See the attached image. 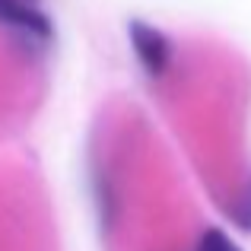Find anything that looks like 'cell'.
Here are the masks:
<instances>
[{"label":"cell","instance_id":"6da1fadb","mask_svg":"<svg viewBox=\"0 0 251 251\" xmlns=\"http://www.w3.org/2000/svg\"><path fill=\"white\" fill-rule=\"evenodd\" d=\"M127 38H130V48H134L140 67L147 70L153 80L169 74L172 67V42L162 35L156 25L143 23V19H130L127 23Z\"/></svg>","mask_w":251,"mask_h":251},{"label":"cell","instance_id":"7a4b0ae2","mask_svg":"<svg viewBox=\"0 0 251 251\" xmlns=\"http://www.w3.org/2000/svg\"><path fill=\"white\" fill-rule=\"evenodd\" d=\"M0 25H10L29 38H42V42H48L54 32L51 19L32 0H0Z\"/></svg>","mask_w":251,"mask_h":251},{"label":"cell","instance_id":"3957f363","mask_svg":"<svg viewBox=\"0 0 251 251\" xmlns=\"http://www.w3.org/2000/svg\"><path fill=\"white\" fill-rule=\"evenodd\" d=\"M194 251H242V248L235 245L223 229H207V232L197 239V248Z\"/></svg>","mask_w":251,"mask_h":251},{"label":"cell","instance_id":"277c9868","mask_svg":"<svg viewBox=\"0 0 251 251\" xmlns=\"http://www.w3.org/2000/svg\"><path fill=\"white\" fill-rule=\"evenodd\" d=\"M232 220L239 223V229H245V232H251V184H248V191H245V194H242L239 207L232 210Z\"/></svg>","mask_w":251,"mask_h":251},{"label":"cell","instance_id":"5b68a950","mask_svg":"<svg viewBox=\"0 0 251 251\" xmlns=\"http://www.w3.org/2000/svg\"><path fill=\"white\" fill-rule=\"evenodd\" d=\"M32 3H35V0H32Z\"/></svg>","mask_w":251,"mask_h":251}]
</instances>
